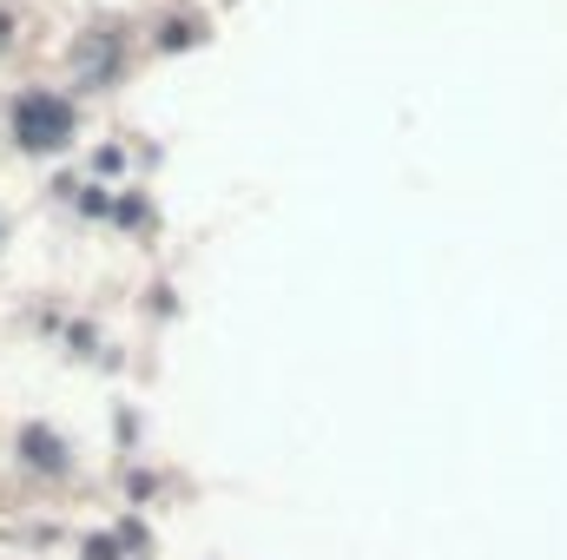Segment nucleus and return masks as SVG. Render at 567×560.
<instances>
[{"label": "nucleus", "mask_w": 567, "mask_h": 560, "mask_svg": "<svg viewBox=\"0 0 567 560\" xmlns=\"http://www.w3.org/2000/svg\"><path fill=\"white\" fill-rule=\"evenodd\" d=\"M13 139L27 145V152H60V145L73 139V106L53 100V93H27L13 106Z\"/></svg>", "instance_id": "nucleus-1"}, {"label": "nucleus", "mask_w": 567, "mask_h": 560, "mask_svg": "<svg viewBox=\"0 0 567 560\" xmlns=\"http://www.w3.org/2000/svg\"><path fill=\"white\" fill-rule=\"evenodd\" d=\"M27 455H33L40 468H60V442H53V435H40V428L27 435Z\"/></svg>", "instance_id": "nucleus-2"}]
</instances>
